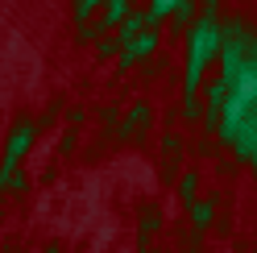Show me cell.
I'll list each match as a JSON object with an SVG mask.
<instances>
[{"label": "cell", "instance_id": "cell-13", "mask_svg": "<svg viewBox=\"0 0 257 253\" xmlns=\"http://www.w3.org/2000/svg\"><path fill=\"white\" fill-rule=\"evenodd\" d=\"M216 9H220V0H199V13H207V17H216Z\"/></svg>", "mask_w": 257, "mask_h": 253}, {"label": "cell", "instance_id": "cell-10", "mask_svg": "<svg viewBox=\"0 0 257 253\" xmlns=\"http://www.w3.org/2000/svg\"><path fill=\"white\" fill-rule=\"evenodd\" d=\"M195 187H199V175H195V170H187V175L179 179V199L183 203H195Z\"/></svg>", "mask_w": 257, "mask_h": 253}, {"label": "cell", "instance_id": "cell-8", "mask_svg": "<svg viewBox=\"0 0 257 253\" xmlns=\"http://www.w3.org/2000/svg\"><path fill=\"white\" fill-rule=\"evenodd\" d=\"M158 228H162V212H158V208H146V216H141V228H137L141 245H146V241H150V236H154Z\"/></svg>", "mask_w": 257, "mask_h": 253}, {"label": "cell", "instance_id": "cell-5", "mask_svg": "<svg viewBox=\"0 0 257 253\" xmlns=\"http://www.w3.org/2000/svg\"><path fill=\"white\" fill-rule=\"evenodd\" d=\"M150 120H154V108H150V104H137L133 112H128V120L120 124L116 133H120V137H133V133L141 129V124H150Z\"/></svg>", "mask_w": 257, "mask_h": 253}, {"label": "cell", "instance_id": "cell-3", "mask_svg": "<svg viewBox=\"0 0 257 253\" xmlns=\"http://www.w3.org/2000/svg\"><path fill=\"white\" fill-rule=\"evenodd\" d=\"M154 50H158V29H154V25H146V29H141V34H137L133 42H124V46H120V58H116V67H120V71H128L133 62L150 58Z\"/></svg>", "mask_w": 257, "mask_h": 253}, {"label": "cell", "instance_id": "cell-2", "mask_svg": "<svg viewBox=\"0 0 257 253\" xmlns=\"http://www.w3.org/2000/svg\"><path fill=\"white\" fill-rule=\"evenodd\" d=\"M34 137H38V124L29 120V116H21L17 124H13V133H9V146H5V170H13V166H21V158L34 150Z\"/></svg>", "mask_w": 257, "mask_h": 253}, {"label": "cell", "instance_id": "cell-9", "mask_svg": "<svg viewBox=\"0 0 257 253\" xmlns=\"http://www.w3.org/2000/svg\"><path fill=\"white\" fill-rule=\"evenodd\" d=\"M170 9H174V0H150V5H146V17H150V25L166 21V17H170Z\"/></svg>", "mask_w": 257, "mask_h": 253}, {"label": "cell", "instance_id": "cell-11", "mask_svg": "<svg viewBox=\"0 0 257 253\" xmlns=\"http://www.w3.org/2000/svg\"><path fill=\"white\" fill-rule=\"evenodd\" d=\"M100 5H104V0H75V17H79V21H87Z\"/></svg>", "mask_w": 257, "mask_h": 253}, {"label": "cell", "instance_id": "cell-4", "mask_svg": "<svg viewBox=\"0 0 257 253\" xmlns=\"http://www.w3.org/2000/svg\"><path fill=\"white\" fill-rule=\"evenodd\" d=\"M199 17V0H174L170 9V21H174V34H183V29H191Z\"/></svg>", "mask_w": 257, "mask_h": 253}, {"label": "cell", "instance_id": "cell-6", "mask_svg": "<svg viewBox=\"0 0 257 253\" xmlns=\"http://www.w3.org/2000/svg\"><path fill=\"white\" fill-rule=\"evenodd\" d=\"M187 208H191V224L203 232L212 224V216H216V199H195V203H187Z\"/></svg>", "mask_w": 257, "mask_h": 253}, {"label": "cell", "instance_id": "cell-12", "mask_svg": "<svg viewBox=\"0 0 257 253\" xmlns=\"http://www.w3.org/2000/svg\"><path fill=\"white\" fill-rule=\"evenodd\" d=\"M183 116H187V120H195V116H199V96H187V104H183Z\"/></svg>", "mask_w": 257, "mask_h": 253}, {"label": "cell", "instance_id": "cell-7", "mask_svg": "<svg viewBox=\"0 0 257 253\" xmlns=\"http://www.w3.org/2000/svg\"><path fill=\"white\" fill-rule=\"evenodd\" d=\"M124 17H128V0H104V17H100L104 29H116Z\"/></svg>", "mask_w": 257, "mask_h": 253}, {"label": "cell", "instance_id": "cell-1", "mask_svg": "<svg viewBox=\"0 0 257 253\" xmlns=\"http://www.w3.org/2000/svg\"><path fill=\"white\" fill-rule=\"evenodd\" d=\"M224 50V29L216 17L199 13L195 25L187 29V71H183V96H199V83H203V67L212 58H220Z\"/></svg>", "mask_w": 257, "mask_h": 253}]
</instances>
